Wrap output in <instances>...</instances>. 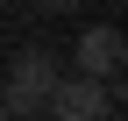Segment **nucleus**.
I'll return each mask as SVG.
<instances>
[{
	"label": "nucleus",
	"instance_id": "1",
	"mask_svg": "<svg viewBox=\"0 0 128 121\" xmlns=\"http://www.w3.org/2000/svg\"><path fill=\"white\" fill-rule=\"evenodd\" d=\"M57 78H64V71H57L50 50H22L7 64V78H0V107H7V114H43V100L57 93Z\"/></svg>",
	"mask_w": 128,
	"mask_h": 121
},
{
	"label": "nucleus",
	"instance_id": "2",
	"mask_svg": "<svg viewBox=\"0 0 128 121\" xmlns=\"http://www.w3.org/2000/svg\"><path fill=\"white\" fill-rule=\"evenodd\" d=\"M71 57H78V78H100V86H114V78H121V57H128V36H121L114 22H92V28H78Z\"/></svg>",
	"mask_w": 128,
	"mask_h": 121
},
{
	"label": "nucleus",
	"instance_id": "4",
	"mask_svg": "<svg viewBox=\"0 0 128 121\" xmlns=\"http://www.w3.org/2000/svg\"><path fill=\"white\" fill-rule=\"evenodd\" d=\"M36 7H43V14H71L78 0H36Z\"/></svg>",
	"mask_w": 128,
	"mask_h": 121
},
{
	"label": "nucleus",
	"instance_id": "6",
	"mask_svg": "<svg viewBox=\"0 0 128 121\" xmlns=\"http://www.w3.org/2000/svg\"><path fill=\"white\" fill-rule=\"evenodd\" d=\"M107 121H121V114H107Z\"/></svg>",
	"mask_w": 128,
	"mask_h": 121
},
{
	"label": "nucleus",
	"instance_id": "5",
	"mask_svg": "<svg viewBox=\"0 0 128 121\" xmlns=\"http://www.w3.org/2000/svg\"><path fill=\"white\" fill-rule=\"evenodd\" d=\"M0 121H14V114H7V107H0Z\"/></svg>",
	"mask_w": 128,
	"mask_h": 121
},
{
	"label": "nucleus",
	"instance_id": "3",
	"mask_svg": "<svg viewBox=\"0 0 128 121\" xmlns=\"http://www.w3.org/2000/svg\"><path fill=\"white\" fill-rule=\"evenodd\" d=\"M43 114L50 121H107L114 114V86H100V78H57V93L43 100Z\"/></svg>",
	"mask_w": 128,
	"mask_h": 121
}]
</instances>
